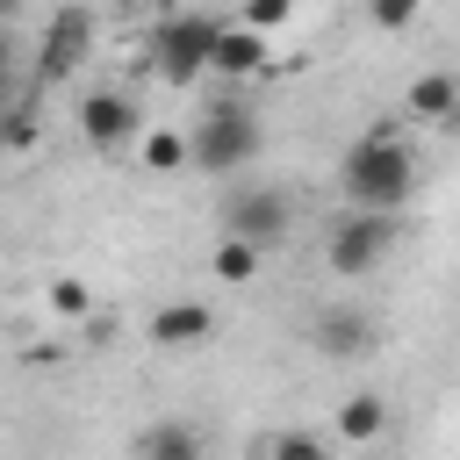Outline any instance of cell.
Wrapping results in <instances>:
<instances>
[{
	"mask_svg": "<svg viewBox=\"0 0 460 460\" xmlns=\"http://www.w3.org/2000/svg\"><path fill=\"white\" fill-rule=\"evenodd\" d=\"M216 331V309L208 302H165L158 316H151V345H165V352H187V345H201Z\"/></svg>",
	"mask_w": 460,
	"mask_h": 460,
	"instance_id": "ba28073f",
	"label": "cell"
},
{
	"mask_svg": "<svg viewBox=\"0 0 460 460\" xmlns=\"http://www.w3.org/2000/svg\"><path fill=\"white\" fill-rule=\"evenodd\" d=\"M453 129H460V115H453Z\"/></svg>",
	"mask_w": 460,
	"mask_h": 460,
	"instance_id": "44dd1931",
	"label": "cell"
},
{
	"mask_svg": "<svg viewBox=\"0 0 460 460\" xmlns=\"http://www.w3.org/2000/svg\"><path fill=\"white\" fill-rule=\"evenodd\" d=\"M216 72H230V79L266 72V43H259L244 22H230V29H223V43H216Z\"/></svg>",
	"mask_w": 460,
	"mask_h": 460,
	"instance_id": "7c38bea8",
	"label": "cell"
},
{
	"mask_svg": "<svg viewBox=\"0 0 460 460\" xmlns=\"http://www.w3.org/2000/svg\"><path fill=\"white\" fill-rule=\"evenodd\" d=\"M259 115L244 108V101H216L201 122H194V165L201 172H244L252 158H259Z\"/></svg>",
	"mask_w": 460,
	"mask_h": 460,
	"instance_id": "3957f363",
	"label": "cell"
},
{
	"mask_svg": "<svg viewBox=\"0 0 460 460\" xmlns=\"http://www.w3.org/2000/svg\"><path fill=\"white\" fill-rule=\"evenodd\" d=\"M280 22H288V0H252V7H244V29H252V36H266V29H280Z\"/></svg>",
	"mask_w": 460,
	"mask_h": 460,
	"instance_id": "ac0fdd59",
	"label": "cell"
},
{
	"mask_svg": "<svg viewBox=\"0 0 460 460\" xmlns=\"http://www.w3.org/2000/svg\"><path fill=\"white\" fill-rule=\"evenodd\" d=\"M180 165H194V137L151 129V137H144V172H180Z\"/></svg>",
	"mask_w": 460,
	"mask_h": 460,
	"instance_id": "5bb4252c",
	"label": "cell"
},
{
	"mask_svg": "<svg viewBox=\"0 0 460 460\" xmlns=\"http://www.w3.org/2000/svg\"><path fill=\"white\" fill-rule=\"evenodd\" d=\"M50 309H58V316H86V309H93V288H86V280H72V273H65V280H50Z\"/></svg>",
	"mask_w": 460,
	"mask_h": 460,
	"instance_id": "2e32d148",
	"label": "cell"
},
{
	"mask_svg": "<svg viewBox=\"0 0 460 460\" xmlns=\"http://www.w3.org/2000/svg\"><path fill=\"white\" fill-rule=\"evenodd\" d=\"M223 29H230V22H216V14H165V22L151 29V72H158L165 86H194V79L216 65Z\"/></svg>",
	"mask_w": 460,
	"mask_h": 460,
	"instance_id": "7a4b0ae2",
	"label": "cell"
},
{
	"mask_svg": "<svg viewBox=\"0 0 460 460\" xmlns=\"http://www.w3.org/2000/svg\"><path fill=\"white\" fill-rule=\"evenodd\" d=\"M402 115L410 122H453L460 115V79L453 72H417L410 93H402Z\"/></svg>",
	"mask_w": 460,
	"mask_h": 460,
	"instance_id": "30bf717a",
	"label": "cell"
},
{
	"mask_svg": "<svg viewBox=\"0 0 460 460\" xmlns=\"http://www.w3.org/2000/svg\"><path fill=\"white\" fill-rule=\"evenodd\" d=\"M316 352L323 359H359V352H374V323L359 309H323L316 316Z\"/></svg>",
	"mask_w": 460,
	"mask_h": 460,
	"instance_id": "9c48e42d",
	"label": "cell"
},
{
	"mask_svg": "<svg viewBox=\"0 0 460 460\" xmlns=\"http://www.w3.org/2000/svg\"><path fill=\"white\" fill-rule=\"evenodd\" d=\"M395 230H402L395 216H359V208H352V216H338V223H331V237H323L331 273H345V280H352V273H374V266H381V252L395 244Z\"/></svg>",
	"mask_w": 460,
	"mask_h": 460,
	"instance_id": "5b68a950",
	"label": "cell"
},
{
	"mask_svg": "<svg viewBox=\"0 0 460 460\" xmlns=\"http://www.w3.org/2000/svg\"><path fill=\"white\" fill-rule=\"evenodd\" d=\"M273 460H331V446L316 431H280L273 438Z\"/></svg>",
	"mask_w": 460,
	"mask_h": 460,
	"instance_id": "e0dca14e",
	"label": "cell"
},
{
	"mask_svg": "<svg viewBox=\"0 0 460 460\" xmlns=\"http://www.w3.org/2000/svg\"><path fill=\"white\" fill-rule=\"evenodd\" d=\"M374 22L381 29H410L417 22V0H374Z\"/></svg>",
	"mask_w": 460,
	"mask_h": 460,
	"instance_id": "d6986e66",
	"label": "cell"
},
{
	"mask_svg": "<svg viewBox=\"0 0 460 460\" xmlns=\"http://www.w3.org/2000/svg\"><path fill=\"white\" fill-rule=\"evenodd\" d=\"M388 431V402L381 395H345L338 402V438L345 446H367V438H381Z\"/></svg>",
	"mask_w": 460,
	"mask_h": 460,
	"instance_id": "4fadbf2b",
	"label": "cell"
},
{
	"mask_svg": "<svg viewBox=\"0 0 460 460\" xmlns=\"http://www.w3.org/2000/svg\"><path fill=\"white\" fill-rule=\"evenodd\" d=\"M295 223V194L288 187H230L223 194V237L252 244V252H273Z\"/></svg>",
	"mask_w": 460,
	"mask_h": 460,
	"instance_id": "277c9868",
	"label": "cell"
},
{
	"mask_svg": "<svg viewBox=\"0 0 460 460\" xmlns=\"http://www.w3.org/2000/svg\"><path fill=\"white\" fill-rule=\"evenodd\" d=\"M338 187L359 216H402V201L417 194V158L402 144L395 122H374L345 158H338Z\"/></svg>",
	"mask_w": 460,
	"mask_h": 460,
	"instance_id": "6da1fadb",
	"label": "cell"
},
{
	"mask_svg": "<svg viewBox=\"0 0 460 460\" xmlns=\"http://www.w3.org/2000/svg\"><path fill=\"white\" fill-rule=\"evenodd\" d=\"M137 460H201V431L187 417H158V424H144Z\"/></svg>",
	"mask_w": 460,
	"mask_h": 460,
	"instance_id": "8fae6325",
	"label": "cell"
},
{
	"mask_svg": "<svg viewBox=\"0 0 460 460\" xmlns=\"http://www.w3.org/2000/svg\"><path fill=\"white\" fill-rule=\"evenodd\" d=\"M93 7H58L50 22H43V43H36V72L43 79H65V72H79L86 65V50H93Z\"/></svg>",
	"mask_w": 460,
	"mask_h": 460,
	"instance_id": "8992f818",
	"label": "cell"
},
{
	"mask_svg": "<svg viewBox=\"0 0 460 460\" xmlns=\"http://www.w3.org/2000/svg\"><path fill=\"white\" fill-rule=\"evenodd\" d=\"M7 144H14V151H29V144H36V122H29V115H14V129H7Z\"/></svg>",
	"mask_w": 460,
	"mask_h": 460,
	"instance_id": "ffe728a7",
	"label": "cell"
},
{
	"mask_svg": "<svg viewBox=\"0 0 460 460\" xmlns=\"http://www.w3.org/2000/svg\"><path fill=\"white\" fill-rule=\"evenodd\" d=\"M137 129H144V115H137V101H129V93L101 86V93H86V101H79V137H86L93 151H122Z\"/></svg>",
	"mask_w": 460,
	"mask_h": 460,
	"instance_id": "52a82bcc",
	"label": "cell"
},
{
	"mask_svg": "<svg viewBox=\"0 0 460 460\" xmlns=\"http://www.w3.org/2000/svg\"><path fill=\"white\" fill-rule=\"evenodd\" d=\"M208 266H216V280H230V288H244V280L259 273V252H252V244H237V237H216V252H208Z\"/></svg>",
	"mask_w": 460,
	"mask_h": 460,
	"instance_id": "9a60e30c",
	"label": "cell"
}]
</instances>
